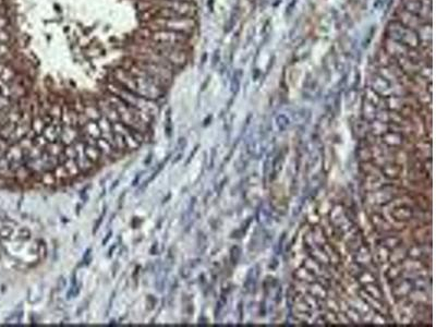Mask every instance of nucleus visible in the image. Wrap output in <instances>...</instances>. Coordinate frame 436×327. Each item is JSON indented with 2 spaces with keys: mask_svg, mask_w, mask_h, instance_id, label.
<instances>
[{
  "mask_svg": "<svg viewBox=\"0 0 436 327\" xmlns=\"http://www.w3.org/2000/svg\"><path fill=\"white\" fill-rule=\"evenodd\" d=\"M10 40V35L8 32H6L5 28H0V42L8 43Z\"/></svg>",
  "mask_w": 436,
  "mask_h": 327,
  "instance_id": "obj_2",
  "label": "nucleus"
},
{
  "mask_svg": "<svg viewBox=\"0 0 436 327\" xmlns=\"http://www.w3.org/2000/svg\"><path fill=\"white\" fill-rule=\"evenodd\" d=\"M9 53H10V48L8 46V44L0 42V58L5 57L6 55H8Z\"/></svg>",
  "mask_w": 436,
  "mask_h": 327,
  "instance_id": "obj_1",
  "label": "nucleus"
}]
</instances>
